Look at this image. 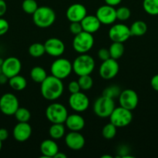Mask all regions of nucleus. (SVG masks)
I'll list each match as a JSON object with an SVG mask.
<instances>
[{"label":"nucleus","instance_id":"obj_30","mask_svg":"<svg viewBox=\"0 0 158 158\" xmlns=\"http://www.w3.org/2000/svg\"><path fill=\"white\" fill-rule=\"evenodd\" d=\"M14 116L19 122H28L30 120L31 114L26 108L19 107L14 114Z\"/></svg>","mask_w":158,"mask_h":158},{"label":"nucleus","instance_id":"obj_31","mask_svg":"<svg viewBox=\"0 0 158 158\" xmlns=\"http://www.w3.org/2000/svg\"><path fill=\"white\" fill-rule=\"evenodd\" d=\"M81 89L82 90H89L93 86V80L90 75L80 76L77 80Z\"/></svg>","mask_w":158,"mask_h":158},{"label":"nucleus","instance_id":"obj_8","mask_svg":"<svg viewBox=\"0 0 158 158\" xmlns=\"http://www.w3.org/2000/svg\"><path fill=\"white\" fill-rule=\"evenodd\" d=\"M110 122L116 127H124L129 124L133 120L132 111L122 107H115L109 117Z\"/></svg>","mask_w":158,"mask_h":158},{"label":"nucleus","instance_id":"obj_20","mask_svg":"<svg viewBox=\"0 0 158 158\" xmlns=\"http://www.w3.org/2000/svg\"><path fill=\"white\" fill-rule=\"evenodd\" d=\"M83 31L92 34L97 32L101 26V23L96 15H87L81 21Z\"/></svg>","mask_w":158,"mask_h":158},{"label":"nucleus","instance_id":"obj_13","mask_svg":"<svg viewBox=\"0 0 158 158\" xmlns=\"http://www.w3.org/2000/svg\"><path fill=\"white\" fill-rule=\"evenodd\" d=\"M108 36L112 42L123 43L131 36L129 28L121 23L114 25L108 31Z\"/></svg>","mask_w":158,"mask_h":158},{"label":"nucleus","instance_id":"obj_15","mask_svg":"<svg viewBox=\"0 0 158 158\" xmlns=\"http://www.w3.org/2000/svg\"><path fill=\"white\" fill-rule=\"evenodd\" d=\"M96 17L99 19L101 24L111 25L116 22V9L113 6L104 5L100 6L96 11Z\"/></svg>","mask_w":158,"mask_h":158},{"label":"nucleus","instance_id":"obj_10","mask_svg":"<svg viewBox=\"0 0 158 158\" xmlns=\"http://www.w3.org/2000/svg\"><path fill=\"white\" fill-rule=\"evenodd\" d=\"M119 103L120 106L132 111L136 109L137 106L139 103V97L137 94L133 89H124L121 91L119 96Z\"/></svg>","mask_w":158,"mask_h":158},{"label":"nucleus","instance_id":"obj_9","mask_svg":"<svg viewBox=\"0 0 158 158\" xmlns=\"http://www.w3.org/2000/svg\"><path fill=\"white\" fill-rule=\"evenodd\" d=\"M19 107V100L14 94L7 93L0 98V110L5 115H14Z\"/></svg>","mask_w":158,"mask_h":158},{"label":"nucleus","instance_id":"obj_3","mask_svg":"<svg viewBox=\"0 0 158 158\" xmlns=\"http://www.w3.org/2000/svg\"><path fill=\"white\" fill-rule=\"evenodd\" d=\"M95 66L94 60L91 56L81 53L76 57L72 64L73 71L78 77L80 76L90 75L93 72Z\"/></svg>","mask_w":158,"mask_h":158},{"label":"nucleus","instance_id":"obj_7","mask_svg":"<svg viewBox=\"0 0 158 158\" xmlns=\"http://www.w3.org/2000/svg\"><path fill=\"white\" fill-rule=\"evenodd\" d=\"M72 70V63L64 58H60L54 60L50 66L51 75L60 80L67 78L71 73Z\"/></svg>","mask_w":158,"mask_h":158},{"label":"nucleus","instance_id":"obj_21","mask_svg":"<svg viewBox=\"0 0 158 158\" xmlns=\"http://www.w3.org/2000/svg\"><path fill=\"white\" fill-rule=\"evenodd\" d=\"M66 126L71 131H81L85 125V119L77 114L68 115L66 119Z\"/></svg>","mask_w":158,"mask_h":158},{"label":"nucleus","instance_id":"obj_42","mask_svg":"<svg viewBox=\"0 0 158 158\" xmlns=\"http://www.w3.org/2000/svg\"><path fill=\"white\" fill-rule=\"evenodd\" d=\"M7 10V5L5 0H0V17L5 15Z\"/></svg>","mask_w":158,"mask_h":158},{"label":"nucleus","instance_id":"obj_34","mask_svg":"<svg viewBox=\"0 0 158 158\" xmlns=\"http://www.w3.org/2000/svg\"><path fill=\"white\" fill-rule=\"evenodd\" d=\"M121 93V89L119 86L116 85H112L105 88L102 92V96L109 97V98L115 99L116 97H119V94Z\"/></svg>","mask_w":158,"mask_h":158},{"label":"nucleus","instance_id":"obj_14","mask_svg":"<svg viewBox=\"0 0 158 158\" xmlns=\"http://www.w3.org/2000/svg\"><path fill=\"white\" fill-rule=\"evenodd\" d=\"M21 69V62L18 58L14 56L6 59L1 66L2 73L6 75L9 79L20 74Z\"/></svg>","mask_w":158,"mask_h":158},{"label":"nucleus","instance_id":"obj_17","mask_svg":"<svg viewBox=\"0 0 158 158\" xmlns=\"http://www.w3.org/2000/svg\"><path fill=\"white\" fill-rule=\"evenodd\" d=\"M13 137L16 141L24 142L29 140L32 134V127L28 122H19L13 128Z\"/></svg>","mask_w":158,"mask_h":158},{"label":"nucleus","instance_id":"obj_4","mask_svg":"<svg viewBox=\"0 0 158 158\" xmlns=\"http://www.w3.org/2000/svg\"><path fill=\"white\" fill-rule=\"evenodd\" d=\"M115 107L114 99L102 96L94 101L93 110L96 116L101 118H107L110 117Z\"/></svg>","mask_w":158,"mask_h":158},{"label":"nucleus","instance_id":"obj_18","mask_svg":"<svg viewBox=\"0 0 158 158\" xmlns=\"http://www.w3.org/2000/svg\"><path fill=\"white\" fill-rule=\"evenodd\" d=\"M87 15V9L84 5L74 3L68 7L66 12V16L71 23L81 22Z\"/></svg>","mask_w":158,"mask_h":158},{"label":"nucleus","instance_id":"obj_46","mask_svg":"<svg viewBox=\"0 0 158 158\" xmlns=\"http://www.w3.org/2000/svg\"><path fill=\"white\" fill-rule=\"evenodd\" d=\"M112 158V156H110V155H103L102 157V158Z\"/></svg>","mask_w":158,"mask_h":158},{"label":"nucleus","instance_id":"obj_2","mask_svg":"<svg viewBox=\"0 0 158 158\" xmlns=\"http://www.w3.org/2000/svg\"><path fill=\"white\" fill-rule=\"evenodd\" d=\"M56 19L55 12L48 6L38 7L33 14V21L40 28H47L52 26Z\"/></svg>","mask_w":158,"mask_h":158},{"label":"nucleus","instance_id":"obj_16","mask_svg":"<svg viewBox=\"0 0 158 158\" xmlns=\"http://www.w3.org/2000/svg\"><path fill=\"white\" fill-rule=\"evenodd\" d=\"M45 50L48 55L54 57H59L65 51L64 43L57 38H50L44 43Z\"/></svg>","mask_w":158,"mask_h":158},{"label":"nucleus","instance_id":"obj_43","mask_svg":"<svg viewBox=\"0 0 158 158\" xmlns=\"http://www.w3.org/2000/svg\"><path fill=\"white\" fill-rule=\"evenodd\" d=\"M105 2L106 5H108V6H113V7H115V6L120 4L122 0H105Z\"/></svg>","mask_w":158,"mask_h":158},{"label":"nucleus","instance_id":"obj_47","mask_svg":"<svg viewBox=\"0 0 158 158\" xmlns=\"http://www.w3.org/2000/svg\"><path fill=\"white\" fill-rule=\"evenodd\" d=\"M3 61H4V60H3L2 59H0V66H1L2 65V63H3Z\"/></svg>","mask_w":158,"mask_h":158},{"label":"nucleus","instance_id":"obj_32","mask_svg":"<svg viewBox=\"0 0 158 158\" xmlns=\"http://www.w3.org/2000/svg\"><path fill=\"white\" fill-rule=\"evenodd\" d=\"M116 127L115 126L113 123L110 122L109 123L105 125L103 128H102V134L103 137H105L107 140H111V139L114 138L116 134Z\"/></svg>","mask_w":158,"mask_h":158},{"label":"nucleus","instance_id":"obj_5","mask_svg":"<svg viewBox=\"0 0 158 158\" xmlns=\"http://www.w3.org/2000/svg\"><path fill=\"white\" fill-rule=\"evenodd\" d=\"M94 40L92 34L82 31L77 34L73 40V48L79 53H86L94 46Z\"/></svg>","mask_w":158,"mask_h":158},{"label":"nucleus","instance_id":"obj_29","mask_svg":"<svg viewBox=\"0 0 158 158\" xmlns=\"http://www.w3.org/2000/svg\"><path fill=\"white\" fill-rule=\"evenodd\" d=\"M28 51H29V55L33 57H35V58L42 56L46 52L44 44H42L40 43H33L29 47Z\"/></svg>","mask_w":158,"mask_h":158},{"label":"nucleus","instance_id":"obj_1","mask_svg":"<svg viewBox=\"0 0 158 158\" xmlns=\"http://www.w3.org/2000/svg\"><path fill=\"white\" fill-rule=\"evenodd\" d=\"M41 94L46 100L53 101L61 97L64 92V84L62 80L54 77L47 76L41 83L40 86Z\"/></svg>","mask_w":158,"mask_h":158},{"label":"nucleus","instance_id":"obj_39","mask_svg":"<svg viewBox=\"0 0 158 158\" xmlns=\"http://www.w3.org/2000/svg\"><path fill=\"white\" fill-rule=\"evenodd\" d=\"M68 90L71 94H75L81 90L80 86L77 81H71L68 84Z\"/></svg>","mask_w":158,"mask_h":158},{"label":"nucleus","instance_id":"obj_36","mask_svg":"<svg viewBox=\"0 0 158 158\" xmlns=\"http://www.w3.org/2000/svg\"><path fill=\"white\" fill-rule=\"evenodd\" d=\"M70 31L74 35H77V34L82 32L83 29H82L81 22H72L70 25Z\"/></svg>","mask_w":158,"mask_h":158},{"label":"nucleus","instance_id":"obj_41","mask_svg":"<svg viewBox=\"0 0 158 158\" xmlns=\"http://www.w3.org/2000/svg\"><path fill=\"white\" fill-rule=\"evenodd\" d=\"M8 137H9V132L6 129L4 128H0V140L2 141H5L7 140Z\"/></svg>","mask_w":158,"mask_h":158},{"label":"nucleus","instance_id":"obj_23","mask_svg":"<svg viewBox=\"0 0 158 158\" xmlns=\"http://www.w3.org/2000/svg\"><path fill=\"white\" fill-rule=\"evenodd\" d=\"M131 36H142L147 31V25L145 22L138 20L134 22L129 27Z\"/></svg>","mask_w":158,"mask_h":158},{"label":"nucleus","instance_id":"obj_22","mask_svg":"<svg viewBox=\"0 0 158 158\" xmlns=\"http://www.w3.org/2000/svg\"><path fill=\"white\" fill-rule=\"evenodd\" d=\"M40 152L42 153L43 157H54L59 151V148L57 143L53 140H44L40 143Z\"/></svg>","mask_w":158,"mask_h":158},{"label":"nucleus","instance_id":"obj_27","mask_svg":"<svg viewBox=\"0 0 158 158\" xmlns=\"http://www.w3.org/2000/svg\"><path fill=\"white\" fill-rule=\"evenodd\" d=\"M30 77L34 82L41 83L47 77V74L43 68L40 66H35L31 69Z\"/></svg>","mask_w":158,"mask_h":158},{"label":"nucleus","instance_id":"obj_35","mask_svg":"<svg viewBox=\"0 0 158 158\" xmlns=\"http://www.w3.org/2000/svg\"><path fill=\"white\" fill-rule=\"evenodd\" d=\"M130 15H131L130 9L125 6H122L116 9V18L120 21H125L129 19Z\"/></svg>","mask_w":158,"mask_h":158},{"label":"nucleus","instance_id":"obj_28","mask_svg":"<svg viewBox=\"0 0 158 158\" xmlns=\"http://www.w3.org/2000/svg\"><path fill=\"white\" fill-rule=\"evenodd\" d=\"M143 7L149 15H158V0H143Z\"/></svg>","mask_w":158,"mask_h":158},{"label":"nucleus","instance_id":"obj_48","mask_svg":"<svg viewBox=\"0 0 158 158\" xmlns=\"http://www.w3.org/2000/svg\"><path fill=\"white\" fill-rule=\"evenodd\" d=\"M2 140H0V151L2 150Z\"/></svg>","mask_w":158,"mask_h":158},{"label":"nucleus","instance_id":"obj_38","mask_svg":"<svg viewBox=\"0 0 158 158\" xmlns=\"http://www.w3.org/2000/svg\"><path fill=\"white\" fill-rule=\"evenodd\" d=\"M98 56H99V58L102 61H105V60L111 58L109 50L107 49H105V48H102V49H99V52H98Z\"/></svg>","mask_w":158,"mask_h":158},{"label":"nucleus","instance_id":"obj_19","mask_svg":"<svg viewBox=\"0 0 158 158\" xmlns=\"http://www.w3.org/2000/svg\"><path fill=\"white\" fill-rule=\"evenodd\" d=\"M65 143L70 149L79 151L85 146V140L78 131H71L65 137Z\"/></svg>","mask_w":158,"mask_h":158},{"label":"nucleus","instance_id":"obj_24","mask_svg":"<svg viewBox=\"0 0 158 158\" xmlns=\"http://www.w3.org/2000/svg\"><path fill=\"white\" fill-rule=\"evenodd\" d=\"M9 84L10 87L13 89L14 90L21 91L26 87L27 81L25 79V77L18 74V75L14 76V77L9 79Z\"/></svg>","mask_w":158,"mask_h":158},{"label":"nucleus","instance_id":"obj_44","mask_svg":"<svg viewBox=\"0 0 158 158\" xmlns=\"http://www.w3.org/2000/svg\"><path fill=\"white\" fill-rule=\"evenodd\" d=\"M7 81H9V78L3 73L0 74V84H5Z\"/></svg>","mask_w":158,"mask_h":158},{"label":"nucleus","instance_id":"obj_33","mask_svg":"<svg viewBox=\"0 0 158 158\" xmlns=\"http://www.w3.org/2000/svg\"><path fill=\"white\" fill-rule=\"evenodd\" d=\"M37 8H38V4L36 0H24L22 3V9L27 14L33 15L36 12Z\"/></svg>","mask_w":158,"mask_h":158},{"label":"nucleus","instance_id":"obj_26","mask_svg":"<svg viewBox=\"0 0 158 158\" xmlns=\"http://www.w3.org/2000/svg\"><path fill=\"white\" fill-rule=\"evenodd\" d=\"M108 50H109L111 58L114 59V60H118V59L122 56L125 48H124L123 43H122L112 42Z\"/></svg>","mask_w":158,"mask_h":158},{"label":"nucleus","instance_id":"obj_6","mask_svg":"<svg viewBox=\"0 0 158 158\" xmlns=\"http://www.w3.org/2000/svg\"><path fill=\"white\" fill-rule=\"evenodd\" d=\"M46 117L52 123H64L68 116V110L64 105L60 103H51L46 107Z\"/></svg>","mask_w":158,"mask_h":158},{"label":"nucleus","instance_id":"obj_25","mask_svg":"<svg viewBox=\"0 0 158 158\" xmlns=\"http://www.w3.org/2000/svg\"><path fill=\"white\" fill-rule=\"evenodd\" d=\"M50 136L54 140L62 138L65 134V127L63 123H52L49 129Z\"/></svg>","mask_w":158,"mask_h":158},{"label":"nucleus","instance_id":"obj_45","mask_svg":"<svg viewBox=\"0 0 158 158\" xmlns=\"http://www.w3.org/2000/svg\"><path fill=\"white\" fill-rule=\"evenodd\" d=\"M54 157H55V158H66L67 155H66V154H64V153L58 151V152L57 153V154L54 156Z\"/></svg>","mask_w":158,"mask_h":158},{"label":"nucleus","instance_id":"obj_37","mask_svg":"<svg viewBox=\"0 0 158 158\" xmlns=\"http://www.w3.org/2000/svg\"><path fill=\"white\" fill-rule=\"evenodd\" d=\"M9 28V23L5 19L0 18V36L5 35L8 32Z\"/></svg>","mask_w":158,"mask_h":158},{"label":"nucleus","instance_id":"obj_40","mask_svg":"<svg viewBox=\"0 0 158 158\" xmlns=\"http://www.w3.org/2000/svg\"><path fill=\"white\" fill-rule=\"evenodd\" d=\"M150 85L155 91L158 92V74L153 76L150 80Z\"/></svg>","mask_w":158,"mask_h":158},{"label":"nucleus","instance_id":"obj_12","mask_svg":"<svg viewBox=\"0 0 158 158\" xmlns=\"http://www.w3.org/2000/svg\"><path fill=\"white\" fill-rule=\"evenodd\" d=\"M69 106L73 110L81 113L86 110L89 106V99L84 93L79 92L71 94L68 100Z\"/></svg>","mask_w":158,"mask_h":158},{"label":"nucleus","instance_id":"obj_11","mask_svg":"<svg viewBox=\"0 0 158 158\" xmlns=\"http://www.w3.org/2000/svg\"><path fill=\"white\" fill-rule=\"evenodd\" d=\"M119 70V66L116 60L109 58L102 61L99 67V75L104 80H112L118 74Z\"/></svg>","mask_w":158,"mask_h":158}]
</instances>
